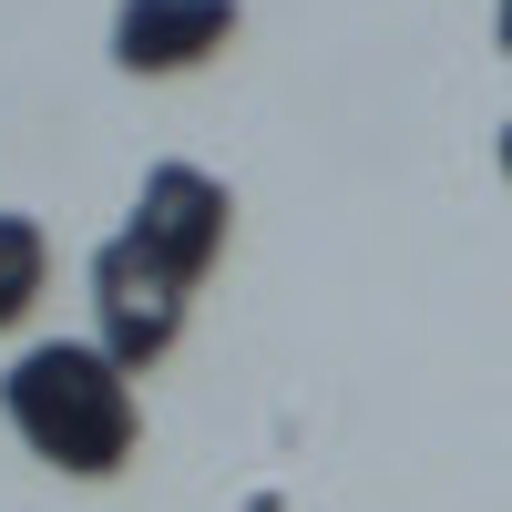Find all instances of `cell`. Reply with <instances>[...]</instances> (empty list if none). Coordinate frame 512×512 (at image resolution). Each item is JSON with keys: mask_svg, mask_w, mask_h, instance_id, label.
I'll return each mask as SVG.
<instances>
[{"mask_svg": "<svg viewBox=\"0 0 512 512\" xmlns=\"http://www.w3.org/2000/svg\"><path fill=\"white\" fill-rule=\"evenodd\" d=\"M41 287H52V236L0 205V328H21L41 308Z\"/></svg>", "mask_w": 512, "mask_h": 512, "instance_id": "cell-5", "label": "cell"}, {"mask_svg": "<svg viewBox=\"0 0 512 512\" xmlns=\"http://www.w3.org/2000/svg\"><path fill=\"white\" fill-rule=\"evenodd\" d=\"M82 297H93V338H103V349L134 369V379H144V369L185 338V308H195V287H185L175 267H154L134 236H103V246H93V267H82Z\"/></svg>", "mask_w": 512, "mask_h": 512, "instance_id": "cell-2", "label": "cell"}, {"mask_svg": "<svg viewBox=\"0 0 512 512\" xmlns=\"http://www.w3.org/2000/svg\"><path fill=\"white\" fill-rule=\"evenodd\" d=\"M226 226H236V195L205 175V164H144L134 216H123V236H134L154 267H175L185 287H205V267L226 256Z\"/></svg>", "mask_w": 512, "mask_h": 512, "instance_id": "cell-3", "label": "cell"}, {"mask_svg": "<svg viewBox=\"0 0 512 512\" xmlns=\"http://www.w3.org/2000/svg\"><path fill=\"white\" fill-rule=\"evenodd\" d=\"M502 185H512V123H502Z\"/></svg>", "mask_w": 512, "mask_h": 512, "instance_id": "cell-7", "label": "cell"}, {"mask_svg": "<svg viewBox=\"0 0 512 512\" xmlns=\"http://www.w3.org/2000/svg\"><path fill=\"white\" fill-rule=\"evenodd\" d=\"M236 0H123L113 11V62L134 82H164V72H195L236 41Z\"/></svg>", "mask_w": 512, "mask_h": 512, "instance_id": "cell-4", "label": "cell"}, {"mask_svg": "<svg viewBox=\"0 0 512 512\" xmlns=\"http://www.w3.org/2000/svg\"><path fill=\"white\" fill-rule=\"evenodd\" d=\"M0 420L31 461H52L62 482H113L144 441V400L103 338H31L0 369Z\"/></svg>", "mask_w": 512, "mask_h": 512, "instance_id": "cell-1", "label": "cell"}, {"mask_svg": "<svg viewBox=\"0 0 512 512\" xmlns=\"http://www.w3.org/2000/svg\"><path fill=\"white\" fill-rule=\"evenodd\" d=\"M492 41H502V52H512V0H492Z\"/></svg>", "mask_w": 512, "mask_h": 512, "instance_id": "cell-6", "label": "cell"}]
</instances>
